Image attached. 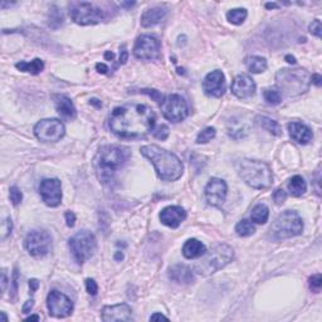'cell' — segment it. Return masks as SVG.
<instances>
[{
    "mask_svg": "<svg viewBox=\"0 0 322 322\" xmlns=\"http://www.w3.org/2000/svg\"><path fill=\"white\" fill-rule=\"evenodd\" d=\"M154 111L141 103L118 106L110 115L111 131L123 139H140L146 136L155 126Z\"/></svg>",
    "mask_w": 322,
    "mask_h": 322,
    "instance_id": "cell-1",
    "label": "cell"
},
{
    "mask_svg": "<svg viewBox=\"0 0 322 322\" xmlns=\"http://www.w3.org/2000/svg\"><path fill=\"white\" fill-rule=\"evenodd\" d=\"M130 150L121 145H103L94 156V169L102 184H111L116 173L127 164Z\"/></svg>",
    "mask_w": 322,
    "mask_h": 322,
    "instance_id": "cell-2",
    "label": "cell"
},
{
    "mask_svg": "<svg viewBox=\"0 0 322 322\" xmlns=\"http://www.w3.org/2000/svg\"><path fill=\"white\" fill-rule=\"evenodd\" d=\"M141 154L147 157L156 170L157 176L165 181H175L181 177L184 166L174 152L168 151L157 145H145L141 147Z\"/></svg>",
    "mask_w": 322,
    "mask_h": 322,
    "instance_id": "cell-3",
    "label": "cell"
},
{
    "mask_svg": "<svg viewBox=\"0 0 322 322\" xmlns=\"http://www.w3.org/2000/svg\"><path fill=\"white\" fill-rule=\"evenodd\" d=\"M310 72L303 68H283L276 74V89L281 97H296L308 91Z\"/></svg>",
    "mask_w": 322,
    "mask_h": 322,
    "instance_id": "cell-4",
    "label": "cell"
},
{
    "mask_svg": "<svg viewBox=\"0 0 322 322\" xmlns=\"http://www.w3.org/2000/svg\"><path fill=\"white\" fill-rule=\"evenodd\" d=\"M233 257L234 251L231 245L218 244L200 257V261L194 265V272L200 276H210L224 268Z\"/></svg>",
    "mask_w": 322,
    "mask_h": 322,
    "instance_id": "cell-5",
    "label": "cell"
},
{
    "mask_svg": "<svg viewBox=\"0 0 322 322\" xmlns=\"http://www.w3.org/2000/svg\"><path fill=\"white\" fill-rule=\"evenodd\" d=\"M239 176L253 189H267L273 182L271 168L258 160H242L239 164Z\"/></svg>",
    "mask_w": 322,
    "mask_h": 322,
    "instance_id": "cell-6",
    "label": "cell"
},
{
    "mask_svg": "<svg viewBox=\"0 0 322 322\" xmlns=\"http://www.w3.org/2000/svg\"><path fill=\"white\" fill-rule=\"evenodd\" d=\"M303 232L302 218L296 211L286 210L276 218L271 227L272 238L274 240L288 239L299 235Z\"/></svg>",
    "mask_w": 322,
    "mask_h": 322,
    "instance_id": "cell-7",
    "label": "cell"
},
{
    "mask_svg": "<svg viewBox=\"0 0 322 322\" xmlns=\"http://www.w3.org/2000/svg\"><path fill=\"white\" fill-rule=\"evenodd\" d=\"M68 245L74 261L78 264H83L93 256L97 249V240L91 232L81 231L69 238Z\"/></svg>",
    "mask_w": 322,
    "mask_h": 322,
    "instance_id": "cell-8",
    "label": "cell"
},
{
    "mask_svg": "<svg viewBox=\"0 0 322 322\" xmlns=\"http://www.w3.org/2000/svg\"><path fill=\"white\" fill-rule=\"evenodd\" d=\"M69 15L74 23L80 26H93L101 23L105 19L102 9L86 1H77L69 5Z\"/></svg>",
    "mask_w": 322,
    "mask_h": 322,
    "instance_id": "cell-9",
    "label": "cell"
},
{
    "mask_svg": "<svg viewBox=\"0 0 322 322\" xmlns=\"http://www.w3.org/2000/svg\"><path fill=\"white\" fill-rule=\"evenodd\" d=\"M160 109L164 117L171 122H180L189 115L188 103L180 94H168L160 102Z\"/></svg>",
    "mask_w": 322,
    "mask_h": 322,
    "instance_id": "cell-10",
    "label": "cell"
},
{
    "mask_svg": "<svg viewBox=\"0 0 322 322\" xmlns=\"http://www.w3.org/2000/svg\"><path fill=\"white\" fill-rule=\"evenodd\" d=\"M66 134V127L57 118L40 120L34 126V135L42 143H57Z\"/></svg>",
    "mask_w": 322,
    "mask_h": 322,
    "instance_id": "cell-11",
    "label": "cell"
},
{
    "mask_svg": "<svg viewBox=\"0 0 322 322\" xmlns=\"http://www.w3.org/2000/svg\"><path fill=\"white\" fill-rule=\"evenodd\" d=\"M24 247L31 256H46L52 248L51 234L43 229H34V231L29 232L24 239Z\"/></svg>",
    "mask_w": 322,
    "mask_h": 322,
    "instance_id": "cell-12",
    "label": "cell"
},
{
    "mask_svg": "<svg viewBox=\"0 0 322 322\" xmlns=\"http://www.w3.org/2000/svg\"><path fill=\"white\" fill-rule=\"evenodd\" d=\"M47 307H48L49 315L57 319H64L68 317L73 311V302L62 292L53 290L48 293L47 297Z\"/></svg>",
    "mask_w": 322,
    "mask_h": 322,
    "instance_id": "cell-13",
    "label": "cell"
},
{
    "mask_svg": "<svg viewBox=\"0 0 322 322\" xmlns=\"http://www.w3.org/2000/svg\"><path fill=\"white\" fill-rule=\"evenodd\" d=\"M134 56L141 60H155L160 56V42L152 35H141L134 46Z\"/></svg>",
    "mask_w": 322,
    "mask_h": 322,
    "instance_id": "cell-14",
    "label": "cell"
},
{
    "mask_svg": "<svg viewBox=\"0 0 322 322\" xmlns=\"http://www.w3.org/2000/svg\"><path fill=\"white\" fill-rule=\"evenodd\" d=\"M39 194L44 204L56 208L62 202V182L58 179H44L39 184Z\"/></svg>",
    "mask_w": 322,
    "mask_h": 322,
    "instance_id": "cell-15",
    "label": "cell"
},
{
    "mask_svg": "<svg viewBox=\"0 0 322 322\" xmlns=\"http://www.w3.org/2000/svg\"><path fill=\"white\" fill-rule=\"evenodd\" d=\"M227 191L228 186L225 184L224 180L218 179V177H211L205 186V199L209 205L219 208L224 204L225 198H227Z\"/></svg>",
    "mask_w": 322,
    "mask_h": 322,
    "instance_id": "cell-16",
    "label": "cell"
},
{
    "mask_svg": "<svg viewBox=\"0 0 322 322\" xmlns=\"http://www.w3.org/2000/svg\"><path fill=\"white\" fill-rule=\"evenodd\" d=\"M227 88V82L222 71H213L208 73L203 81V89L209 97L219 98L224 94Z\"/></svg>",
    "mask_w": 322,
    "mask_h": 322,
    "instance_id": "cell-17",
    "label": "cell"
},
{
    "mask_svg": "<svg viewBox=\"0 0 322 322\" xmlns=\"http://www.w3.org/2000/svg\"><path fill=\"white\" fill-rule=\"evenodd\" d=\"M232 92L235 97L245 100L256 93V83L254 80L247 74H239L232 82Z\"/></svg>",
    "mask_w": 322,
    "mask_h": 322,
    "instance_id": "cell-18",
    "label": "cell"
},
{
    "mask_svg": "<svg viewBox=\"0 0 322 322\" xmlns=\"http://www.w3.org/2000/svg\"><path fill=\"white\" fill-rule=\"evenodd\" d=\"M101 317L105 322L115 321H131L132 310L126 303H118L114 306H105L102 308Z\"/></svg>",
    "mask_w": 322,
    "mask_h": 322,
    "instance_id": "cell-19",
    "label": "cell"
},
{
    "mask_svg": "<svg viewBox=\"0 0 322 322\" xmlns=\"http://www.w3.org/2000/svg\"><path fill=\"white\" fill-rule=\"evenodd\" d=\"M186 219L185 209L177 205L166 206L160 213V220L169 228H177Z\"/></svg>",
    "mask_w": 322,
    "mask_h": 322,
    "instance_id": "cell-20",
    "label": "cell"
},
{
    "mask_svg": "<svg viewBox=\"0 0 322 322\" xmlns=\"http://www.w3.org/2000/svg\"><path fill=\"white\" fill-rule=\"evenodd\" d=\"M290 136L292 137V140L296 143L301 144V145H306L312 140V131L308 126H306L302 122H297V121H292L287 125Z\"/></svg>",
    "mask_w": 322,
    "mask_h": 322,
    "instance_id": "cell-21",
    "label": "cell"
},
{
    "mask_svg": "<svg viewBox=\"0 0 322 322\" xmlns=\"http://www.w3.org/2000/svg\"><path fill=\"white\" fill-rule=\"evenodd\" d=\"M53 100H55L56 110H57L58 114L60 115V117L69 121L76 118V116H77V110L74 107L71 98H68L67 96H64V94H56V96H53Z\"/></svg>",
    "mask_w": 322,
    "mask_h": 322,
    "instance_id": "cell-22",
    "label": "cell"
},
{
    "mask_svg": "<svg viewBox=\"0 0 322 322\" xmlns=\"http://www.w3.org/2000/svg\"><path fill=\"white\" fill-rule=\"evenodd\" d=\"M169 278L176 283L189 285L194 281V273L185 264H175L169 268Z\"/></svg>",
    "mask_w": 322,
    "mask_h": 322,
    "instance_id": "cell-23",
    "label": "cell"
},
{
    "mask_svg": "<svg viewBox=\"0 0 322 322\" xmlns=\"http://www.w3.org/2000/svg\"><path fill=\"white\" fill-rule=\"evenodd\" d=\"M166 13H168V10L163 6H155V8L147 9L141 15V26L144 28H150V27L156 26L160 22H163L164 18L166 17Z\"/></svg>",
    "mask_w": 322,
    "mask_h": 322,
    "instance_id": "cell-24",
    "label": "cell"
},
{
    "mask_svg": "<svg viewBox=\"0 0 322 322\" xmlns=\"http://www.w3.org/2000/svg\"><path fill=\"white\" fill-rule=\"evenodd\" d=\"M205 252V245L203 244L200 240L194 239V238H193V239H188L184 243V245H182V254H184V257L188 258V260H197V258H200Z\"/></svg>",
    "mask_w": 322,
    "mask_h": 322,
    "instance_id": "cell-25",
    "label": "cell"
},
{
    "mask_svg": "<svg viewBox=\"0 0 322 322\" xmlns=\"http://www.w3.org/2000/svg\"><path fill=\"white\" fill-rule=\"evenodd\" d=\"M249 126L245 121L240 120V118H232L228 122V135L234 139V140H239L248 135Z\"/></svg>",
    "mask_w": 322,
    "mask_h": 322,
    "instance_id": "cell-26",
    "label": "cell"
},
{
    "mask_svg": "<svg viewBox=\"0 0 322 322\" xmlns=\"http://www.w3.org/2000/svg\"><path fill=\"white\" fill-rule=\"evenodd\" d=\"M244 64L252 73H262L267 69V59L260 56H248L244 59Z\"/></svg>",
    "mask_w": 322,
    "mask_h": 322,
    "instance_id": "cell-27",
    "label": "cell"
},
{
    "mask_svg": "<svg viewBox=\"0 0 322 322\" xmlns=\"http://www.w3.org/2000/svg\"><path fill=\"white\" fill-rule=\"evenodd\" d=\"M288 191L293 197H301V195L305 194L307 191V184H306L305 179L302 176H299V175L292 177L288 182Z\"/></svg>",
    "mask_w": 322,
    "mask_h": 322,
    "instance_id": "cell-28",
    "label": "cell"
},
{
    "mask_svg": "<svg viewBox=\"0 0 322 322\" xmlns=\"http://www.w3.org/2000/svg\"><path fill=\"white\" fill-rule=\"evenodd\" d=\"M19 71L22 72H28V73L31 74H39L40 72L44 69V62L39 58H35V59L30 60V62H18L15 64Z\"/></svg>",
    "mask_w": 322,
    "mask_h": 322,
    "instance_id": "cell-29",
    "label": "cell"
},
{
    "mask_svg": "<svg viewBox=\"0 0 322 322\" xmlns=\"http://www.w3.org/2000/svg\"><path fill=\"white\" fill-rule=\"evenodd\" d=\"M256 120L257 122L260 123V125L264 128L265 131L271 132V134L274 135V136H281V135H282V128H281L280 123L277 122V121L272 120V118L265 116H258Z\"/></svg>",
    "mask_w": 322,
    "mask_h": 322,
    "instance_id": "cell-30",
    "label": "cell"
},
{
    "mask_svg": "<svg viewBox=\"0 0 322 322\" xmlns=\"http://www.w3.org/2000/svg\"><path fill=\"white\" fill-rule=\"evenodd\" d=\"M268 217H269V210H268L267 205L264 204H257L251 213L252 222L257 223V224H264L267 223Z\"/></svg>",
    "mask_w": 322,
    "mask_h": 322,
    "instance_id": "cell-31",
    "label": "cell"
},
{
    "mask_svg": "<svg viewBox=\"0 0 322 322\" xmlns=\"http://www.w3.org/2000/svg\"><path fill=\"white\" fill-rule=\"evenodd\" d=\"M248 13L247 10L243 8H237V9H232L227 13V19L229 20V23L234 24V26H240L245 20Z\"/></svg>",
    "mask_w": 322,
    "mask_h": 322,
    "instance_id": "cell-32",
    "label": "cell"
},
{
    "mask_svg": "<svg viewBox=\"0 0 322 322\" xmlns=\"http://www.w3.org/2000/svg\"><path fill=\"white\" fill-rule=\"evenodd\" d=\"M256 232V228H254L253 223L248 219H243L235 225V233L239 235V237H249L252 234Z\"/></svg>",
    "mask_w": 322,
    "mask_h": 322,
    "instance_id": "cell-33",
    "label": "cell"
},
{
    "mask_svg": "<svg viewBox=\"0 0 322 322\" xmlns=\"http://www.w3.org/2000/svg\"><path fill=\"white\" fill-rule=\"evenodd\" d=\"M63 24V14L57 6H52L49 9V15H48V26L53 29L59 28Z\"/></svg>",
    "mask_w": 322,
    "mask_h": 322,
    "instance_id": "cell-34",
    "label": "cell"
},
{
    "mask_svg": "<svg viewBox=\"0 0 322 322\" xmlns=\"http://www.w3.org/2000/svg\"><path fill=\"white\" fill-rule=\"evenodd\" d=\"M263 98H264L265 103L269 106H277L280 105L282 97H281L280 92L276 88H265L263 91Z\"/></svg>",
    "mask_w": 322,
    "mask_h": 322,
    "instance_id": "cell-35",
    "label": "cell"
},
{
    "mask_svg": "<svg viewBox=\"0 0 322 322\" xmlns=\"http://www.w3.org/2000/svg\"><path fill=\"white\" fill-rule=\"evenodd\" d=\"M217 135V131H215V128L214 127H206L204 128L203 131H200L198 134L197 137V144H206L209 143L210 140H213L214 137Z\"/></svg>",
    "mask_w": 322,
    "mask_h": 322,
    "instance_id": "cell-36",
    "label": "cell"
},
{
    "mask_svg": "<svg viewBox=\"0 0 322 322\" xmlns=\"http://www.w3.org/2000/svg\"><path fill=\"white\" fill-rule=\"evenodd\" d=\"M9 198H10V202L13 203V205H19L22 200H23V194H22V190H20L18 186H12L10 190H9Z\"/></svg>",
    "mask_w": 322,
    "mask_h": 322,
    "instance_id": "cell-37",
    "label": "cell"
},
{
    "mask_svg": "<svg viewBox=\"0 0 322 322\" xmlns=\"http://www.w3.org/2000/svg\"><path fill=\"white\" fill-rule=\"evenodd\" d=\"M310 288L314 292H320L322 286V276L320 273L314 274L312 277H310Z\"/></svg>",
    "mask_w": 322,
    "mask_h": 322,
    "instance_id": "cell-38",
    "label": "cell"
},
{
    "mask_svg": "<svg viewBox=\"0 0 322 322\" xmlns=\"http://www.w3.org/2000/svg\"><path fill=\"white\" fill-rule=\"evenodd\" d=\"M308 29H310V33L312 35H315V37L317 38H321V20L320 19H315L312 23L310 24V27H308Z\"/></svg>",
    "mask_w": 322,
    "mask_h": 322,
    "instance_id": "cell-39",
    "label": "cell"
},
{
    "mask_svg": "<svg viewBox=\"0 0 322 322\" xmlns=\"http://www.w3.org/2000/svg\"><path fill=\"white\" fill-rule=\"evenodd\" d=\"M154 136L159 140H166L169 136V127L166 125H160L154 131Z\"/></svg>",
    "mask_w": 322,
    "mask_h": 322,
    "instance_id": "cell-40",
    "label": "cell"
},
{
    "mask_svg": "<svg viewBox=\"0 0 322 322\" xmlns=\"http://www.w3.org/2000/svg\"><path fill=\"white\" fill-rule=\"evenodd\" d=\"M86 290H87V292H88L89 294L96 296L98 292V286L97 283H96V281L92 280V278H87V280H86Z\"/></svg>",
    "mask_w": 322,
    "mask_h": 322,
    "instance_id": "cell-41",
    "label": "cell"
},
{
    "mask_svg": "<svg viewBox=\"0 0 322 322\" xmlns=\"http://www.w3.org/2000/svg\"><path fill=\"white\" fill-rule=\"evenodd\" d=\"M286 199H287V193L283 189H277L273 193V200L276 204H283Z\"/></svg>",
    "mask_w": 322,
    "mask_h": 322,
    "instance_id": "cell-42",
    "label": "cell"
},
{
    "mask_svg": "<svg viewBox=\"0 0 322 322\" xmlns=\"http://www.w3.org/2000/svg\"><path fill=\"white\" fill-rule=\"evenodd\" d=\"M1 229H3V239H5L6 237H8L9 234L12 233V229H13V222L10 218H6L5 222L3 223V227H1Z\"/></svg>",
    "mask_w": 322,
    "mask_h": 322,
    "instance_id": "cell-43",
    "label": "cell"
},
{
    "mask_svg": "<svg viewBox=\"0 0 322 322\" xmlns=\"http://www.w3.org/2000/svg\"><path fill=\"white\" fill-rule=\"evenodd\" d=\"M141 92H143V93H147L148 96H151L155 101H161V98H163L161 93H160L159 91H156V89H143Z\"/></svg>",
    "mask_w": 322,
    "mask_h": 322,
    "instance_id": "cell-44",
    "label": "cell"
},
{
    "mask_svg": "<svg viewBox=\"0 0 322 322\" xmlns=\"http://www.w3.org/2000/svg\"><path fill=\"white\" fill-rule=\"evenodd\" d=\"M64 217H66L67 225H68V227H73L74 223H76V215H74L73 211H66Z\"/></svg>",
    "mask_w": 322,
    "mask_h": 322,
    "instance_id": "cell-45",
    "label": "cell"
},
{
    "mask_svg": "<svg viewBox=\"0 0 322 322\" xmlns=\"http://www.w3.org/2000/svg\"><path fill=\"white\" fill-rule=\"evenodd\" d=\"M18 278H19V273H18V269L15 268L14 269V273H13V290H12V293L13 294H17V291H18Z\"/></svg>",
    "mask_w": 322,
    "mask_h": 322,
    "instance_id": "cell-46",
    "label": "cell"
},
{
    "mask_svg": "<svg viewBox=\"0 0 322 322\" xmlns=\"http://www.w3.org/2000/svg\"><path fill=\"white\" fill-rule=\"evenodd\" d=\"M6 286H8V274H6L5 269L1 271V292L6 291Z\"/></svg>",
    "mask_w": 322,
    "mask_h": 322,
    "instance_id": "cell-47",
    "label": "cell"
},
{
    "mask_svg": "<svg viewBox=\"0 0 322 322\" xmlns=\"http://www.w3.org/2000/svg\"><path fill=\"white\" fill-rule=\"evenodd\" d=\"M33 306H34V299L31 298L29 299V301H27L23 306V314H29V312L31 311V308H33Z\"/></svg>",
    "mask_w": 322,
    "mask_h": 322,
    "instance_id": "cell-48",
    "label": "cell"
},
{
    "mask_svg": "<svg viewBox=\"0 0 322 322\" xmlns=\"http://www.w3.org/2000/svg\"><path fill=\"white\" fill-rule=\"evenodd\" d=\"M311 83H314L315 86H317V87H320L322 83V77L320 76L319 73H315L311 76Z\"/></svg>",
    "mask_w": 322,
    "mask_h": 322,
    "instance_id": "cell-49",
    "label": "cell"
},
{
    "mask_svg": "<svg viewBox=\"0 0 322 322\" xmlns=\"http://www.w3.org/2000/svg\"><path fill=\"white\" fill-rule=\"evenodd\" d=\"M38 287H39V282H38L37 280L29 281V288H30L31 293H34V292L38 290Z\"/></svg>",
    "mask_w": 322,
    "mask_h": 322,
    "instance_id": "cell-50",
    "label": "cell"
},
{
    "mask_svg": "<svg viewBox=\"0 0 322 322\" xmlns=\"http://www.w3.org/2000/svg\"><path fill=\"white\" fill-rule=\"evenodd\" d=\"M127 58H128V53H127V51H126V47L123 46L122 51H121V53H120V63H121V64L126 63Z\"/></svg>",
    "mask_w": 322,
    "mask_h": 322,
    "instance_id": "cell-51",
    "label": "cell"
},
{
    "mask_svg": "<svg viewBox=\"0 0 322 322\" xmlns=\"http://www.w3.org/2000/svg\"><path fill=\"white\" fill-rule=\"evenodd\" d=\"M160 320H165V321H168L169 319L166 316H164L163 314H157V312L150 316V321H160Z\"/></svg>",
    "mask_w": 322,
    "mask_h": 322,
    "instance_id": "cell-52",
    "label": "cell"
},
{
    "mask_svg": "<svg viewBox=\"0 0 322 322\" xmlns=\"http://www.w3.org/2000/svg\"><path fill=\"white\" fill-rule=\"evenodd\" d=\"M96 69H97L100 73H107V71H109V67L106 66L105 63H97V64H96Z\"/></svg>",
    "mask_w": 322,
    "mask_h": 322,
    "instance_id": "cell-53",
    "label": "cell"
},
{
    "mask_svg": "<svg viewBox=\"0 0 322 322\" xmlns=\"http://www.w3.org/2000/svg\"><path fill=\"white\" fill-rule=\"evenodd\" d=\"M89 103H91V105H93V106H97V107H101V106H102L101 101H98L97 98H92V100L89 101Z\"/></svg>",
    "mask_w": 322,
    "mask_h": 322,
    "instance_id": "cell-54",
    "label": "cell"
},
{
    "mask_svg": "<svg viewBox=\"0 0 322 322\" xmlns=\"http://www.w3.org/2000/svg\"><path fill=\"white\" fill-rule=\"evenodd\" d=\"M286 60H287L288 63H291V64H294L296 63V58L293 57V56H286Z\"/></svg>",
    "mask_w": 322,
    "mask_h": 322,
    "instance_id": "cell-55",
    "label": "cell"
},
{
    "mask_svg": "<svg viewBox=\"0 0 322 322\" xmlns=\"http://www.w3.org/2000/svg\"><path fill=\"white\" fill-rule=\"evenodd\" d=\"M105 58H106V59H109V60H114L115 55H114V53H112V52H106V53H105Z\"/></svg>",
    "mask_w": 322,
    "mask_h": 322,
    "instance_id": "cell-56",
    "label": "cell"
},
{
    "mask_svg": "<svg viewBox=\"0 0 322 322\" xmlns=\"http://www.w3.org/2000/svg\"><path fill=\"white\" fill-rule=\"evenodd\" d=\"M39 316H38V315H33V316H29V317H27L26 319V321H39Z\"/></svg>",
    "mask_w": 322,
    "mask_h": 322,
    "instance_id": "cell-57",
    "label": "cell"
},
{
    "mask_svg": "<svg viewBox=\"0 0 322 322\" xmlns=\"http://www.w3.org/2000/svg\"><path fill=\"white\" fill-rule=\"evenodd\" d=\"M265 8H267V9L278 8V4H276V3H267V4H265Z\"/></svg>",
    "mask_w": 322,
    "mask_h": 322,
    "instance_id": "cell-58",
    "label": "cell"
},
{
    "mask_svg": "<svg viewBox=\"0 0 322 322\" xmlns=\"http://www.w3.org/2000/svg\"><path fill=\"white\" fill-rule=\"evenodd\" d=\"M115 258H116L117 261H121L123 258V253L122 252H117L116 254H115Z\"/></svg>",
    "mask_w": 322,
    "mask_h": 322,
    "instance_id": "cell-59",
    "label": "cell"
},
{
    "mask_svg": "<svg viewBox=\"0 0 322 322\" xmlns=\"http://www.w3.org/2000/svg\"><path fill=\"white\" fill-rule=\"evenodd\" d=\"M135 4H136L135 1H131V3L127 1V3H121V6H127V8H131V6H134Z\"/></svg>",
    "mask_w": 322,
    "mask_h": 322,
    "instance_id": "cell-60",
    "label": "cell"
},
{
    "mask_svg": "<svg viewBox=\"0 0 322 322\" xmlns=\"http://www.w3.org/2000/svg\"><path fill=\"white\" fill-rule=\"evenodd\" d=\"M1 320H3L4 322H6V321H8V317L5 316V314H4V312H1Z\"/></svg>",
    "mask_w": 322,
    "mask_h": 322,
    "instance_id": "cell-61",
    "label": "cell"
}]
</instances>
